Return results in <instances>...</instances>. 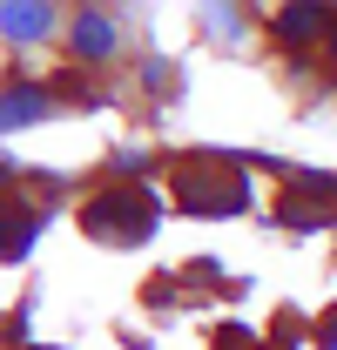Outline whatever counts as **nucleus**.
Returning a JSON list of instances; mask_svg holds the SVG:
<instances>
[{
	"instance_id": "obj_1",
	"label": "nucleus",
	"mask_w": 337,
	"mask_h": 350,
	"mask_svg": "<svg viewBox=\"0 0 337 350\" xmlns=\"http://www.w3.org/2000/svg\"><path fill=\"white\" fill-rule=\"evenodd\" d=\"M82 229L88 236H101V243H142V236H155V196L142 189V182H122V189H101L95 202L82 209Z\"/></svg>"
},
{
	"instance_id": "obj_5",
	"label": "nucleus",
	"mask_w": 337,
	"mask_h": 350,
	"mask_svg": "<svg viewBox=\"0 0 337 350\" xmlns=\"http://www.w3.org/2000/svg\"><path fill=\"white\" fill-rule=\"evenodd\" d=\"M34 115H47V94L27 88V81H14V88H7V129H27Z\"/></svg>"
},
{
	"instance_id": "obj_6",
	"label": "nucleus",
	"mask_w": 337,
	"mask_h": 350,
	"mask_svg": "<svg viewBox=\"0 0 337 350\" xmlns=\"http://www.w3.org/2000/svg\"><path fill=\"white\" fill-rule=\"evenodd\" d=\"M317 27H324V14H317V7H284V14H277V34H290V41L317 34Z\"/></svg>"
},
{
	"instance_id": "obj_4",
	"label": "nucleus",
	"mask_w": 337,
	"mask_h": 350,
	"mask_svg": "<svg viewBox=\"0 0 337 350\" xmlns=\"http://www.w3.org/2000/svg\"><path fill=\"white\" fill-rule=\"evenodd\" d=\"M75 47H82L88 61H95V54H115V21H108V14H95V7L75 14Z\"/></svg>"
},
{
	"instance_id": "obj_3",
	"label": "nucleus",
	"mask_w": 337,
	"mask_h": 350,
	"mask_svg": "<svg viewBox=\"0 0 337 350\" xmlns=\"http://www.w3.org/2000/svg\"><path fill=\"white\" fill-rule=\"evenodd\" d=\"M0 21H7V41H41L47 27H54V7H34V0H14V7H0Z\"/></svg>"
},
{
	"instance_id": "obj_8",
	"label": "nucleus",
	"mask_w": 337,
	"mask_h": 350,
	"mask_svg": "<svg viewBox=\"0 0 337 350\" xmlns=\"http://www.w3.org/2000/svg\"><path fill=\"white\" fill-rule=\"evenodd\" d=\"M331 34H337V27H331Z\"/></svg>"
},
{
	"instance_id": "obj_7",
	"label": "nucleus",
	"mask_w": 337,
	"mask_h": 350,
	"mask_svg": "<svg viewBox=\"0 0 337 350\" xmlns=\"http://www.w3.org/2000/svg\"><path fill=\"white\" fill-rule=\"evenodd\" d=\"M317 350H337V310L324 317V330H317Z\"/></svg>"
},
{
	"instance_id": "obj_2",
	"label": "nucleus",
	"mask_w": 337,
	"mask_h": 350,
	"mask_svg": "<svg viewBox=\"0 0 337 350\" xmlns=\"http://www.w3.org/2000/svg\"><path fill=\"white\" fill-rule=\"evenodd\" d=\"M243 202H250V182L229 162H189L182 169V209H196V216H236Z\"/></svg>"
}]
</instances>
